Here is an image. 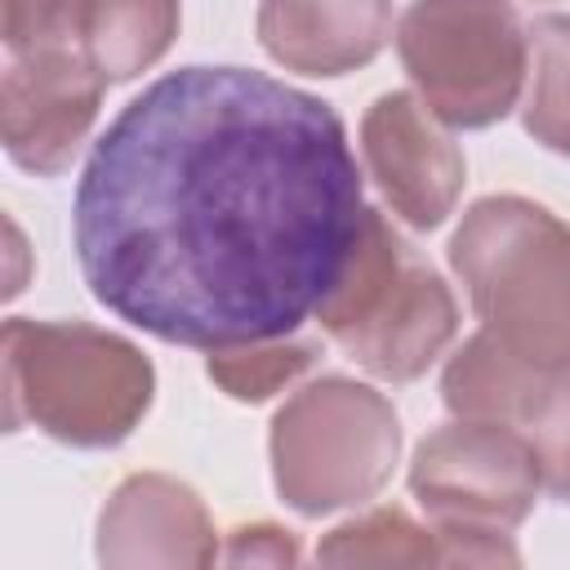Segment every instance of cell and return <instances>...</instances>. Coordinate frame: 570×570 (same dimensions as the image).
Wrapping results in <instances>:
<instances>
[{
    "mask_svg": "<svg viewBox=\"0 0 570 570\" xmlns=\"http://www.w3.org/2000/svg\"><path fill=\"white\" fill-rule=\"evenodd\" d=\"M365 209L330 102L249 67H178L94 142L71 236L107 312L218 352L316 316Z\"/></svg>",
    "mask_w": 570,
    "mask_h": 570,
    "instance_id": "obj_1",
    "label": "cell"
},
{
    "mask_svg": "<svg viewBox=\"0 0 570 570\" xmlns=\"http://www.w3.org/2000/svg\"><path fill=\"white\" fill-rule=\"evenodd\" d=\"M450 267L503 352L570 370V223L525 196H485L463 214Z\"/></svg>",
    "mask_w": 570,
    "mask_h": 570,
    "instance_id": "obj_2",
    "label": "cell"
},
{
    "mask_svg": "<svg viewBox=\"0 0 570 570\" xmlns=\"http://www.w3.org/2000/svg\"><path fill=\"white\" fill-rule=\"evenodd\" d=\"M156 392L151 361L85 321H4V423L102 450L125 441Z\"/></svg>",
    "mask_w": 570,
    "mask_h": 570,
    "instance_id": "obj_3",
    "label": "cell"
},
{
    "mask_svg": "<svg viewBox=\"0 0 570 570\" xmlns=\"http://www.w3.org/2000/svg\"><path fill=\"white\" fill-rule=\"evenodd\" d=\"M401 454V423L370 383L325 374L298 387L272 419L276 490L303 517L374 499Z\"/></svg>",
    "mask_w": 570,
    "mask_h": 570,
    "instance_id": "obj_4",
    "label": "cell"
},
{
    "mask_svg": "<svg viewBox=\"0 0 570 570\" xmlns=\"http://www.w3.org/2000/svg\"><path fill=\"white\" fill-rule=\"evenodd\" d=\"M396 49L419 102L454 129L503 120L530 71V40L508 4H414L396 18Z\"/></svg>",
    "mask_w": 570,
    "mask_h": 570,
    "instance_id": "obj_5",
    "label": "cell"
},
{
    "mask_svg": "<svg viewBox=\"0 0 570 570\" xmlns=\"http://www.w3.org/2000/svg\"><path fill=\"white\" fill-rule=\"evenodd\" d=\"M0 36L9 49L0 80L4 151L31 174H62L98 120L107 80L58 31L53 0H9Z\"/></svg>",
    "mask_w": 570,
    "mask_h": 570,
    "instance_id": "obj_6",
    "label": "cell"
},
{
    "mask_svg": "<svg viewBox=\"0 0 570 570\" xmlns=\"http://www.w3.org/2000/svg\"><path fill=\"white\" fill-rule=\"evenodd\" d=\"M410 490L436 525L508 530L525 521L543 481L534 450L517 428L454 419L419 441L410 459Z\"/></svg>",
    "mask_w": 570,
    "mask_h": 570,
    "instance_id": "obj_7",
    "label": "cell"
},
{
    "mask_svg": "<svg viewBox=\"0 0 570 570\" xmlns=\"http://www.w3.org/2000/svg\"><path fill=\"white\" fill-rule=\"evenodd\" d=\"M361 156L392 214L410 227H441L463 191V151L441 120L405 89L374 98L361 120Z\"/></svg>",
    "mask_w": 570,
    "mask_h": 570,
    "instance_id": "obj_8",
    "label": "cell"
},
{
    "mask_svg": "<svg viewBox=\"0 0 570 570\" xmlns=\"http://www.w3.org/2000/svg\"><path fill=\"white\" fill-rule=\"evenodd\" d=\"M218 543L200 494L165 472L120 481L98 517L102 570H209Z\"/></svg>",
    "mask_w": 570,
    "mask_h": 570,
    "instance_id": "obj_9",
    "label": "cell"
},
{
    "mask_svg": "<svg viewBox=\"0 0 570 570\" xmlns=\"http://www.w3.org/2000/svg\"><path fill=\"white\" fill-rule=\"evenodd\" d=\"M454 330L459 307L450 285L432 267L405 258L401 272L356 312V321L334 334V343L374 379L410 383L445 352Z\"/></svg>",
    "mask_w": 570,
    "mask_h": 570,
    "instance_id": "obj_10",
    "label": "cell"
},
{
    "mask_svg": "<svg viewBox=\"0 0 570 570\" xmlns=\"http://www.w3.org/2000/svg\"><path fill=\"white\" fill-rule=\"evenodd\" d=\"M396 13L379 0L356 4H303V0H272L258 9V40L263 49L303 76H343L352 67H365Z\"/></svg>",
    "mask_w": 570,
    "mask_h": 570,
    "instance_id": "obj_11",
    "label": "cell"
},
{
    "mask_svg": "<svg viewBox=\"0 0 570 570\" xmlns=\"http://www.w3.org/2000/svg\"><path fill=\"white\" fill-rule=\"evenodd\" d=\"M58 31L94 62L102 80H129L151 67L174 31L178 9L165 0H53Z\"/></svg>",
    "mask_w": 570,
    "mask_h": 570,
    "instance_id": "obj_12",
    "label": "cell"
},
{
    "mask_svg": "<svg viewBox=\"0 0 570 570\" xmlns=\"http://www.w3.org/2000/svg\"><path fill=\"white\" fill-rule=\"evenodd\" d=\"M432 530L387 503L334 525L316 548V570H428Z\"/></svg>",
    "mask_w": 570,
    "mask_h": 570,
    "instance_id": "obj_13",
    "label": "cell"
},
{
    "mask_svg": "<svg viewBox=\"0 0 570 570\" xmlns=\"http://www.w3.org/2000/svg\"><path fill=\"white\" fill-rule=\"evenodd\" d=\"M508 428H517L534 450L543 490L570 503V370H534L508 414Z\"/></svg>",
    "mask_w": 570,
    "mask_h": 570,
    "instance_id": "obj_14",
    "label": "cell"
},
{
    "mask_svg": "<svg viewBox=\"0 0 570 570\" xmlns=\"http://www.w3.org/2000/svg\"><path fill=\"white\" fill-rule=\"evenodd\" d=\"M525 40L534 53L525 129L548 151L570 156V13H534Z\"/></svg>",
    "mask_w": 570,
    "mask_h": 570,
    "instance_id": "obj_15",
    "label": "cell"
},
{
    "mask_svg": "<svg viewBox=\"0 0 570 570\" xmlns=\"http://www.w3.org/2000/svg\"><path fill=\"white\" fill-rule=\"evenodd\" d=\"M316 361L312 338H272V343H245V347H218L209 352V379L236 396V401H267L285 383H294Z\"/></svg>",
    "mask_w": 570,
    "mask_h": 570,
    "instance_id": "obj_16",
    "label": "cell"
},
{
    "mask_svg": "<svg viewBox=\"0 0 570 570\" xmlns=\"http://www.w3.org/2000/svg\"><path fill=\"white\" fill-rule=\"evenodd\" d=\"M428 570H521V552L490 525H432Z\"/></svg>",
    "mask_w": 570,
    "mask_h": 570,
    "instance_id": "obj_17",
    "label": "cell"
},
{
    "mask_svg": "<svg viewBox=\"0 0 570 570\" xmlns=\"http://www.w3.org/2000/svg\"><path fill=\"white\" fill-rule=\"evenodd\" d=\"M209 570H307V561H303V543L289 530L272 521H254L223 534Z\"/></svg>",
    "mask_w": 570,
    "mask_h": 570,
    "instance_id": "obj_18",
    "label": "cell"
}]
</instances>
